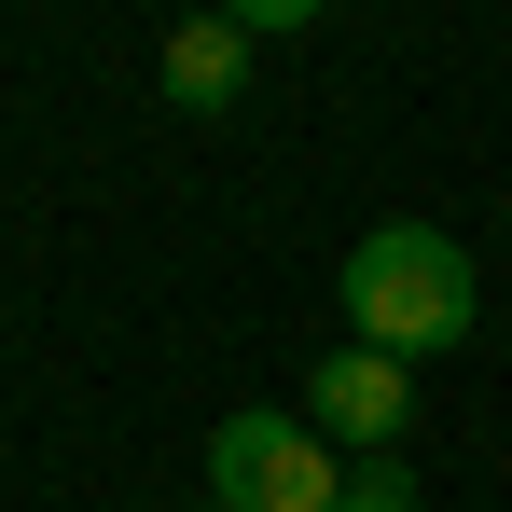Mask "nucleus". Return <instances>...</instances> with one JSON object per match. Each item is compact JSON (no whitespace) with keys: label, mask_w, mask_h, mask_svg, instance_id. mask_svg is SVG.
Masks as SVG:
<instances>
[{"label":"nucleus","mask_w":512,"mask_h":512,"mask_svg":"<svg viewBox=\"0 0 512 512\" xmlns=\"http://www.w3.org/2000/svg\"><path fill=\"white\" fill-rule=\"evenodd\" d=\"M208 512H346V457L305 416L250 402V416H222V443H208Z\"/></svg>","instance_id":"obj_2"},{"label":"nucleus","mask_w":512,"mask_h":512,"mask_svg":"<svg viewBox=\"0 0 512 512\" xmlns=\"http://www.w3.org/2000/svg\"><path fill=\"white\" fill-rule=\"evenodd\" d=\"M416 416V360H374V346H333L319 374H305V429L319 443H360V457H388Z\"/></svg>","instance_id":"obj_3"},{"label":"nucleus","mask_w":512,"mask_h":512,"mask_svg":"<svg viewBox=\"0 0 512 512\" xmlns=\"http://www.w3.org/2000/svg\"><path fill=\"white\" fill-rule=\"evenodd\" d=\"M346 333L374 360H429V346L471 333V250L443 222H374L346 250Z\"/></svg>","instance_id":"obj_1"},{"label":"nucleus","mask_w":512,"mask_h":512,"mask_svg":"<svg viewBox=\"0 0 512 512\" xmlns=\"http://www.w3.org/2000/svg\"><path fill=\"white\" fill-rule=\"evenodd\" d=\"M236 84H250V14L167 28V97H180V111H236Z\"/></svg>","instance_id":"obj_4"},{"label":"nucleus","mask_w":512,"mask_h":512,"mask_svg":"<svg viewBox=\"0 0 512 512\" xmlns=\"http://www.w3.org/2000/svg\"><path fill=\"white\" fill-rule=\"evenodd\" d=\"M346 512H416V471H402V457H360V471H346Z\"/></svg>","instance_id":"obj_5"}]
</instances>
